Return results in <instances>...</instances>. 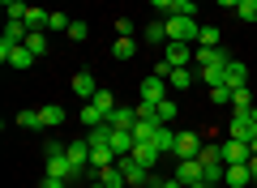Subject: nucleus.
<instances>
[{
    "instance_id": "obj_1",
    "label": "nucleus",
    "mask_w": 257,
    "mask_h": 188,
    "mask_svg": "<svg viewBox=\"0 0 257 188\" xmlns=\"http://www.w3.org/2000/svg\"><path fill=\"white\" fill-rule=\"evenodd\" d=\"M163 26H167V43H197V35H202L197 18H184V13H167Z\"/></svg>"
},
{
    "instance_id": "obj_2",
    "label": "nucleus",
    "mask_w": 257,
    "mask_h": 188,
    "mask_svg": "<svg viewBox=\"0 0 257 188\" xmlns=\"http://www.w3.org/2000/svg\"><path fill=\"white\" fill-rule=\"evenodd\" d=\"M43 171H47V175H60V179H73L82 167H77V162L64 154L60 141H47V162H43Z\"/></svg>"
},
{
    "instance_id": "obj_3",
    "label": "nucleus",
    "mask_w": 257,
    "mask_h": 188,
    "mask_svg": "<svg viewBox=\"0 0 257 188\" xmlns=\"http://www.w3.org/2000/svg\"><path fill=\"white\" fill-rule=\"evenodd\" d=\"M227 137H236V141H253V137H257V116H253V111H231Z\"/></svg>"
},
{
    "instance_id": "obj_4",
    "label": "nucleus",
    "mask_w": 257,
    "mask_h": 188,
    "mask_svg": "<svg viewBox=\"0 0 257 188\" xmlns=\"http://www.w3.org/2000/svg\"><path fill=\"white\" fill-rule=\"evenodd\" d=\"M0 60L9 64V69H30V64H35V52H30L26 43H18V47L0 43Z\"/></svg>"
},
{
    "instance_id": "obj_5",
    "label": "nucleus",
    "mask_w": 257,
    "mask_h": 188,
    "mask_svg": "<svg viewBox=\"0 0 257 188\" xmlns=\"http://www.w3.org/2000/svg\"><path fill=\"white\" fill-rule=\"evenodd\" d=\"M223 188H253V171H248V162H227V171H223Z\"/></svg>"
},
{
    "instance_id": "obj_6",
    "label": "nucleus",
    "mask_w": 257,
    "mask_h": 188,
    "mask_svg": "<svg viewBox=\"0 0 257 188\" xmlns=\"http://www.w3.org/2000/svg\"><path fill=\"white\" fill-rule=\"evenodd\" d=\"M116 162H120V171H124V179H128V184L150 188V167H142L138 158H116Z\"/></svg>"
},
{
    "instance_id": "obj_7",
    "label": "nucleus",
    "mask_w": 257,
    "mask_h": 188,
    "mask_svg": "<svg viewBox=\"0 0 257 188\" xmlns=\"http://www.w3.org/2000/svg\"><path fill=\"white\" fill-rule=\"evenodd\" d=\"M111 154H116V158H128V154H133V145H138V137H133V128H111Z\"/></svg>"
},
{
    "instance_id": "obj_8",
    "label": "nucleus",
    "mask_w": 257,
    "mask_h": 188,
    "mask_svg": "<svg viewBox=\"0 0 257 188\" xmlns=\"http://www.w3.org/2000/svg\"><path fill=\"white\" fill-rule=\"evenodd\" d=\"M176 158H197L202 154V133H176Z\"/></svg>"
},
{
    "instance_id": "obj_9",
    "label": "nucleus",
    "mask_w": 257,
    "mask_h": 188,
    "mask_svg": "<svg viewBox=\"0 0 257 188\" xmlns=\"http://www.w3.org/2000/svg\"><path fill=\"white\" fill-rule=\"evenodd\" d=\"M167 77H159V73H150L146 81H142V103H159V99H167Z\"/></svg>"
},
{
    "instance_id": "obj_10",
    "label": "nucleus",
    "mask_w": 257,
    "mask_h": 188,
    "mask_svg": "<svg viewBox=\"0 0 257 188\" xmlns=\"http://www.w3.org/2000/svg\"><path fill=\"white\" fill-rule=\"evenodd\" d=\"M193 60L202 64V69H219V73H223L231 56H227V52H219V47H197V56H193Z\"/></svg>"
},
{
    "instance_id": "obj_11",
    "label": "nucleus",
    "mask_w": 257,
    "mask_h": 188,
    "mask_svg": "<svg viewBox=\"0 0 257 188\" xmlns=\"http://www.w3.org/2000/svg\"><path fill=\"white\" fill-rule=\"evenodd\" d=\"M219 145H223V162H248V158H253L248 141H236V137H227V141H219Z\"/></svg>"
},
{
    "instance_id": "obj_12",
    "label": "nucleus",
    "mask_w": 257,
    "mask_h": 188,
    "mask_svg": "<svg viewBox=\"0 0 257 188\" xmlns=\"http://www.w3.org/2000/svg\"><path fill=\"white\" fill-rule=\"evenodd\" d=\"M176 179H180V184L184 188H189V184H202V162H197V158H180V167H176Z\"/></svg>"
},
{
    "instance_id": "obj_13",
    "label": "nucleus",
    "mask_w": 257,
    "mask_h": 188,
    "mask_svg": "<svg viewBox=\"0 0 257 188\" xmlns=\"http://www.w3.org/2000/svg\"><path fill=\"white\" fill-rule=\"evenodd\" d=\"M223 86H248V69H244V60H227V69H223Z\"/></svg>"
},
{
    "instance_id": "obj_14",
    "label": "nucleus",
    "mask_w": 257,
    "mask_h": 188,
    "mask_svg": "<svg viewBox=\"0 0 257 188\" xmlns=\"http://www.w3.org/2000/svg\"><path fill=\"white\" fill-rule=\"evenodd\" d=\"M159 154H163V150H159L155 141H138V145H133V154H128V158H138L142 167H155V162H159Z\"/></svg>"
},
{
    "instance_id": "obj_15",
    "label": "nucleus",
    "mask_w": 257,
    "mask_h": 188,
    "mask_svg": "<svg viewBox=\"0 0 257 188\" xmlns=\"http://www.w3.org/2000/svg\"><path fill=\"white\" fill-rule=\"evenodd\" d=\"M94 90H99V86H94V77H90L86 69H77V73H73V94L90 103V99H94Z\"/></svg>"
},
{
    "instance_id": "obj_16",
    "label": "nucleus",
    "mask_w": 257,
    "mask_h": 188,
    "mask_svg": "<svg viewBox=\"0 0 257 188\" xmlns=\"http://www.w3.org/2000/svg\"><path fill=\"white\" fill-rule=\"evenodd\" d=\"M193 81H197V73H193L189 64H184V69H172V73H167V86H172L176 94H180V90H189Z\"/></svg>"
},
{
    "instance_id": "obj_17",
    "label": "nucleus",
    "mask_w": 257,
    "mask_h": 188,
    "mask_svg": "<svg viewBox=\"0 0 257 188\" xmlns=\"http://www.w3.org/2000/svg\"><path fill=\"white\" fill-rule=\"evenodd\" d=\"M94 179H103L107 188H124V184H128L124 171H120V162H111V167H99V171H94Z\"/></svg>"
},
{
    "instance_id": "obj_18",
    "label": "nucleus",
    "mask_w": 257,
    "mask_h": 188,
    "mask_svg": "<svg viewBox=\"0 0 257 188\" xmlns=\"http://www.w3.org/2000/svg\"><path fill=\"white\" fill-rule=\"evenodd\" d=\"M64 154H69V158H73L77 167H86V162H90V141H86V137H77V141H69V145H64Z\"/></svg>"
},
{
    "instance_id": "obj_19",
    "label": "nucleus",
    "mask_w": 257,
    "mask_h": 188,
    "mask_svg": "<svg viewBox=\"0 0 257 188\" xmlns=\"http://www.w3.org/2000/svg\"><path fill=\"white\" fill-rule=\"evenodd\" d=\"M107 124L111 128H133V124H138V107H116L107 116Z\"/></svg>"
},
{
    "instance_id": "obj_20",
    "label": "nucleus",
    "mask_w": 257,
    "mask_h": 188,
    "mask_svg": "<svg viewBox=\"0 0 257 188\" xmlns=\"http://www.w3.org/2000/svg\"><path fill=\"white\" fill-rule=\"evenodd\" d=\"M163 60H172L176 69H184V64L193 60V52H189V43H167V52H163Z\"/></svg>"
},
{
    "instance_id": "obj_21",
    "label": "nucleus",
    "mask_w": 257,
    "mask_h": 188,
    "mask_svg": "<svg viewBox=\"0 0 257 188\" xmlns=\"http://www.w3.org/2000/svg\"><path fill=\"white\" fill-rule=\"evenodd\" d=\"M39 120H43V128L64 124V107H60V103H43V107H39Z\"/></svg>"
},
{
    "instance_id": "obj_22",
    "label": "nucleus",
    "mask_w": 257,
    "mask_h": 188,
    "mask_svg": "<svg viewBox=\"0 0 257 188\" xmlns=\"http://www.w3.org/2000/svg\"><path fill=\"white\" fill-rule=\"evenodd\" d=\"M257 103H253V94H248V86H236L231 90V111H253Z\"/></svg>"
},
{
    "instance_id": "obj_23",
    "label": "nucleus",
    "mask_w": 257,
    "mask_h": 188,
    "mask_svg": "<svg viewBox=\"0 0 257 188\" xmlns=\"http://www.w3.org/2000/svg\"><path fill=\"white\" fill-rule=\"evenodd\" d=\"M116 162V154H111V145H90V167L99 171V167H111Z\"/></svg>"
},
{
    "instance_id": "obj_24",
    "label": "nucleus",
    "mask_w": 257,
    "mask_h": 188,
    "mask_svg": "<svg viewBox=\"0 0 257 188\" xmlns=\"http://www.w3.org/2000/svg\"><path fill=\"white\" fill-rule=\"evenodd\" d=\"M26 47L35 52V60H39V56H47V30H30V35H26Z\"/></svg>"
},
{
    "instance_id": "obj_25",
    "label": "nucleus",
    "mask_w": 257,
    "mask_h": 188,
    "mask_svg": "<svg viewBox=\"0 0 257 188\" xmlns=\"http://www.w3.org/2000/svg\"><path fill=\"white\" fill-rule=\"evenodd\" d=\"M155 145H159L163 154H172V150H176V128H172V124H163V128L155 133Z\"/></svg>"
},
{
    "instance_id": "obj_26",
    "label": "nucleus",
    "mask_w": 257,
    "mask_h": 188,
    "mask_svg": "<svg viewBox=\"0 0 257 188\" xmlns=\"http://www.w3.org/2000/svg\"><path fill=\"white\" fill-rule=\"evenodd\" d=\"M133 52H138L133 39H116V43H111V60H133Z\"/></svg>"
},
{
    "instance_id": "obj_27",
    "label": "nucleus",
    "mask_w": 257,
    "mask_h": 188,
    "mask_svg": "<svg viewBox=\"0 0 257 188\" xmlns=\"http://www.w3.org/2000/svg\"><path fill=\"white\" fill-rule=\"evenodd\" d=\"M94 107H99L103 111V116H111V111H116V94H111V90H94Z\"/></svg>"
},
{
    "instance_id": "obj_28",
    "label": "nucleus",
    "mask_w": 257,
    "mask_h": 188,
    "mask_svg": "<svg viewBox=\"0 0 257 188\" xmlns=\"http://www.w3.org/2000/svg\"><path fill=\"white\" fill-rule=\"evenodd\" d=\"M82 124H86V128H99V124H107V116H103L94 103H86V107H82Z\"/></svg>"
},
{
    "instance_id": "obj_29",
    "label": "nucleus",
    "mask_w": 257,
    "mask_h": 188,
    "mask_svg": "<svg viewBox=\"0 0 257 188\" xmlns=\"http://www.w3.org/2000/svg\"><path fill=\"white\" fill-rule=\"evenodd\" d=\"M155 116H159V124H172V120H176V99H159L155 103Z\"/></svg>"
},
{
    "instance_id": "obj_30",
    "label": "nucleus",
    "mask_w": 257,
    "mask_h": 188,
    "mask_svg": "<svg viewBox=\"0 0 257 188\" xmlns=\"http://www.w3.org/2000/svg\"><path fill=\"white\" fill-rule=\"evenodd\" d=\"M236 18L244 22V26H253V22H257V0H240V5H236Z\"/></svg>"
},
{
    "instance_id": "obj_31",
    "label": "nucleus",
    "mask_w": 257,
    "mask_h": 188,
    "mask_svg": "<svg viewBox=\"0 0 257 188\" xmlns=\"http://www.w3.org/2000/svg\"><path fill=\"white\" fill-rule=\"evenodd\" d=\"M47 18H52V13H43V9H26V26L30 30H47Z\"/></svg>"
},
{
    "instance_id": "obj_32",
    "label": "nucleus",
    "mask_w": 257,
    "mask_h": 188,
    "mask_svg": "<svg viewBox=\"0 0 257 188\" xmlns=\"http://www.w3.org/2000/svg\"><path fill=\"white\" fill-rule=\"evenodd\" d=\"M146 43H167V26L163 22H150L146 26Z\"/></svg>"
},
{
    "instance_id": "obj_33",
    "label": "nucleus",
    "mask_w": 257,
    "mask_h": 188,
    "mask_svg": "<svg viewBox=\"0 0 257 188\" xmlns=\"http://www.w3.org/2000/svg\"><path fill=\"white\" fill-rule=\"evenodd\" d=\"M197 47H219V26H202V35H197Z\"/></svg>"
},
{
    "instance_id": "obj_34",
    "label": "nucleus",
    "mask_w": 257,
    "mask_h": 188,
    "mask_svg": "<svg viewBox=\"0 0 257 188\" xmlns=\"http://www.w3.org/2000/svg\"><path fill=\"white\" fill-rule=\"evenodd\" d=\"M18 124H22V128H43V120H39V111H35V107H26V111L18 116Z\"/></svg>"
},
{
    "instance_id": "obj_35",
    "label": "nucleus",
    "mask_w": 257,
    "mask_h": 188,
    "mask_svg": "<svg viewBox=\"0 0 257 188\" xmlns=\"http://www.w3.org/2000/svg\"><path fill=\"white\" fill-rule=\"evenodd\" d=\"M210 103H219V107H223V103H231V86H223V81H219V86H210Z\"/></svg>"
},
{
    "instance_id": "obj_36",
    "label": "nucleus",
    "mask_w": 257,
    "mask_h": 188,
    "mask_svg": "<svg viewBox=\"0 0 257 188\" xmlns=\"http://www.w3.org/2000/svg\"><path fill=\"white\" fill-rule=\"evenodd\" d=\"M64 35L73 39V43H82V39H86V35H90V26H86V22H77V18H73V26L64 30Z\"/></svg>"
},
{
    "instance_id": "obj_37",
    "label": "nucleus",
    "mask_w": 257,
    "mask_h": 188,
    "mask_svg": "<svg viewBox=\"0 0 257 188\" xmlns=\"http://www.w3.org/2000/svg\"><path fill=\"white\" fill-rule=\"evenodd\" d=\"M73 26V18H64V13H52V18H47V30H69Z\"/></svg>"
},
{
    "instance_id": "obj_38",
    "label": "nucleus",
    "mask_w": 257,
    "mask_h": 188,
    "mask_svg": "<svg viewBox=\"0 0 257 188\" xmlns=\"http://www.w3.org/2000/svg\"><path fill=\"white\" fill-rule=\"evenodd\" d=\"M133 30H138V26H133L128 18H120V22H116V39H133Z\"/></svg>"
},
{
    "instance_id": "obj_39",
    "label": "nucleus",
    "mask_w": 257,
    "mask_h": 188,
    "mask_svg": "<svg viewBox=\"0 0 257 188\" xmlns=\"http://www.w3.org/2000/svg\"><path fill=\"white\" fill-rule=\"evenodd\" d=\"M43 188H69V179H60V175H43Z\"/></svg>"
},
{
    "instance_id": "obj_40",
    "label": "nucleus",
    "mask_w": 257,
    "mask_h": 188,
    "mask_svg": "<svg viewBox=\"0 0 257 188\" xmlns=\"http://www.w3.org/2000/svg\"><path fill=\"white\" fill-rule=\"evenodd\" d=\"M150 5H155L159 13H176V0H150Z\"/></svg>"
},
{
    "instance_id": "obj_41",
    "label": "nucleus",
    "mask_w": 257,
    "mask_h": 188,
    "mask_svg": "<svg viewBox=\"0 0 257 188\" xmlns=\"http://www.w3.org/2000/svg\"><path fill=\"white\" fill-rule=\"evenodd\" d=\"M159 188H184V184H180V179L172 175V179H163V184H159Z\"/></svg>"
},
{
    "instance_id": "obj_42",
    "label": "nucleus",
    "mask_w": 257,
    "mask_h": 188,
    "mask_svg": "<svg viewBox=\"0 0 257 188\" xmlns=\"http://www.w3.org/2000/svg\"><path fill=\"white\" fill-rule=\"evenodd\" d=\"M214 5H223V9H236V5H240V0H214Z\"/></svg>"
},
{
    "instance_id": "obj_43",
    "label": "nucleus",
    "mask_w": 257,
    "mask_h": 188,
    "mask_svg": "<svg viewBox=\"0 0 257 188\" xmlns=\"http://www.w3.org/2000/svg\"><path fill=\"white\" fill-rule=\"evenodd\" d=\"M248 171H253V179H257V158H248Z\"/></svg>"
},
{
    "instance_id": "obj_44",
    "label": "nucleus",
    "mask_w": 257,
    "mask_h": 188,
    "mask_svg": "<svg viewBox=\"0 0 257 188\" xmlns=\"http://www.w3.org/2000/svg\"><path fill=\"white\" fill-rule=\"evenodd\" d=\"M248 150H253V158H257V137H253V141H248Z\"/></svg>"
},
{
    "instance_id": "obj_45",
    "label": "nucleus",
    "mask_w": 257,
    "mask_h": 188,
    "mask_svg": "<svg viewBox=\"0 0 257 188\" xmlns=\"http://www.w3.org/2000/svg\"><path fill=\"white\" fill-rule=\"evenodd\" d=\"M90 188H107V184H103V179H94V184H90Z\"/></svg>"
},
{
    "instance_id": "obj_46",
    "label": "nucleus",
    "mask_w": 257,
    "mask_h": 188,
    "mask_svg": "<svg viewBox=\"0 0 257 188\" xmlns=\"http://www.w3.org/2000/svg\"><path fill=\"white\" fill-rule=\"evenodd\" d=\"M0 5H5V9H9V5H18V0H0Z\"/></svg>"
},
{
    "instance_id": "obj_47",
    "label": "nucleus",
    "mask_w": 257,
    "mask_h": 188,
    "mask_svg": "<svg viewBox=\"0 0 257 188\" xmlns=\"http://www.w3.org/2000/svg\"><path fill=\"white\" fill-rule=\"evenodd\" d=\"M253 188H257V179H253Z\"/></svg>"
},
{
    "instance_id": "obj_48",
    "label": "nucleus",
    "mask_w": 257,
    "mask_h": 188,
    "mask_svg": "<svg viewBox=\"0 0 257 188\" xmlns=\"http://www.w3.org/2000/svg\"><path fill=\"white\" fill-rule=\"evenodd\" d=\"M253 116H257V107H253Z\"/></svg>"
}]
</instances>
